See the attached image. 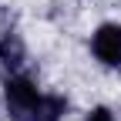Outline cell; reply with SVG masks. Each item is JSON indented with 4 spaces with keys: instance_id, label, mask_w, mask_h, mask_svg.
<instances>
[{
    "instance_id": "obj_4",
    "label": "cell",
    "mask_w": 121,
    "mask_h": 121,
    "mask_svg": "<svg viewBox=\"0 0 121 121\" xmlns=\"http://www.w3.org/2000/svg\"><path fill=\"white\" fill-rule=\"evenodd\" d=\"M64 118V98H40L34 121H60Z\"/></svg>"
},
{
    "instance_id": "obj_2",
    "label": "cell",
    "mask_w": 121,
    "mask_h": 121,
    "mask_svg": "<svg viewBox=\"0 0 121 121\" xmlns=\"http://www.w3.org/2000/svg\"><path fill=\"white\" fill-rule=\"evenodd\" d=\"M91 47H94L98 60L118 67V64H121V27H118V24H104V27H98V34H94V40H91Z\"/></svg>"
},
{
    "instance_id": "obj_3",
    "label": "cell",
    "mask_w": 121,
    "mask_h": 121,
    "mask_svg": "<svg viewBox=\"0 0 121 121\" xmlns=\"http://www.w3.org/2000/svg\"><path fill=\"white\" fill-rule=\"evenodd\" d=\"M24 64V40L17 34H4V40H0V67H20Z\"/></svg>"
},
{
    "instance_id": "obj_5",
    "label": "cell",
    "mask_w": 121,
    "mask_h": 121,
    "mask_svg": "<svg viewBox=\"0 0 121 121\" xmlns=\"http://www.w3.org/2000/svg\"><path fill=\"white\" fill-rule=\"evenodd\" d=\"M87 121H111V114L104 111V108H98V111H91V118Z\"/></svg>"
},
{
    "instance_id": "obj_1",
    "label": "cell",
    "mask_w": 121,
    "mask_h": 121,
    "mask_svg": "<svg viewBox=\"0 0 121 121\" xmlns=\"http://www.w3.org/2000/svg\"><path fill=\"white\" fill-rule=\"evenodd\" d=\"M4 101H7V114L13 121H30L40 104V94L27 78H10L4 87Z\"/></svg>"
}]
</instances>
